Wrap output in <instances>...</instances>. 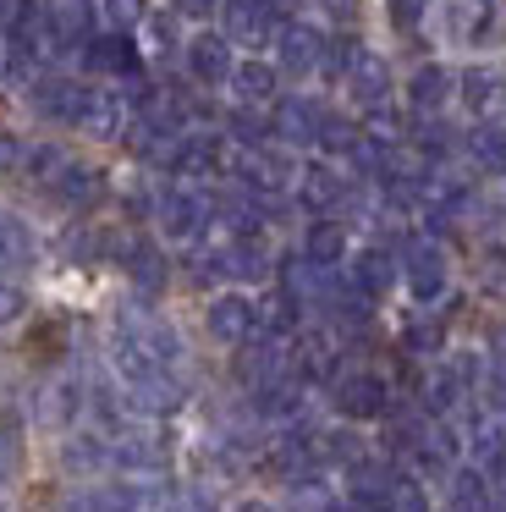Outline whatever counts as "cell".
I'll return each mask as SVG.
<instances>
[{"instance_id": "6da1fadb", "label": "cell", "mask_w": 506, "mask_h": 512, "mask_svg": "<svg viewBox=\"0 0 506 512\" xmlns=\"http://www.w3.org/2000/svg\"><path fill=\"white\" fill-rule=\"evenodd\" d=\"M187 67H193V78H204V83H226L231 72H237V61H231V39L198 34L193 45H187Z\"/></svg>"}, {"instance_id": "7a4b0ae2", "label": "cell", "mask_w": 506, "mask_h": 512, "mask_svg": "<svg viewBox=\"0 0 506 512\" xmlns=\"http://www.w3.org/2000/svg\"><path fill=\"white\" fill-rule=\"evenodd\" d=\"M319 50H325V45H319L314 28H286V34H281V67L286 72H308L319 61Z\"/></svg>"}, {"instance_id": "3957f363", "label": "cell", "mask_w": 506, "mask_h": 512, "mask_svg": "<svg viewBox=\"0 0 506 512\" xmlns=\"http://www.w3.org/2000/svg\"><path fill=\"white\" fill-rule=\"evenodd\" d=\"M33 254V232L22 226V215L0 210V265H11V259H28Z\"/></svg>"}, {"instance_id": "277c9868", "label": "cell", "mask_w": 506, "mask_h": 512, "mask_svg": "<svg viewBox=\"0 0 506 512\" xmlns=\"http://www.w3.org/2000/svg\"><path fill=\"white\" fill-rule=\"evenodd\" d=\"M231 83H237L242 100H270V94H275V72L259 67V61H242V67L231 72Z\"/></svg>"}, {"instance_id": "5b68a950", "label": "cell", "mask_w": 506, "mask_h": 512, "mask_svg": "<svg viewBox=\"0 0 506 512\" xmlns=\"http://www.w3.org/2000/svg\"><path fill=\"white\" fill-rule=\"evenodd\" d=\"M28 138L11 133V127H0V177H28Z\"/></svg>"}, {"instance_id": "8992f818", "label": "cell", "mask_w": 506, "mask_h": 512, "mask_svg": "<svg viewBox=\"0 0 506 512\" xmlns=\"http://www.w3.org/2000/svg\"><path fill=\"white\" fill-rule=\"evenodd\" d=\"M22 314H28V287H17L11 276H0V331H11Z\"/></svg>"}, {"instance_id": "52a82bcc", "label": "cell", "mask_w": 506, "mask_h": 512, "mask_svg": "<svg viewBox=\"0 0 506 512\" xmlns=\"http://www.w3.org/2000/svg\"><path fill=\"white\" fill-rule=\"evenodd\" d=\"M105 23L121 28V34H127V28H143L149 23V6H143V0H105Z\"/></svg>"}, {"instance_id": "ba28073f", "label": "cell", "mask_w": 506, "mask_h": 512, "mask_svg": "<svg viewBox=\"0 0 506 512\" xmlns=\"http://www.w3.org/2000/svg\"><path fill=\"white\" fill-rule=\"evenodd\" d=\"M242 325H248V314H242V303L237 298H226V303H215V331H226V336H237Z\"/></svg>"}, {"instance_id": "9c48e42d", "label": "cell", "mask_w": 506, "mask_h": 512, "mask_svg": "<svg viewBox=\"0 0 506 512\" xmlns=\"http://www.w3.org/2000/svg\"><path fill=\"white\" fill-rule=\"evenodd\" d=\"M215 6H226V0H171V12H182V17H204Z\"/></svg>"}]
</instances>
